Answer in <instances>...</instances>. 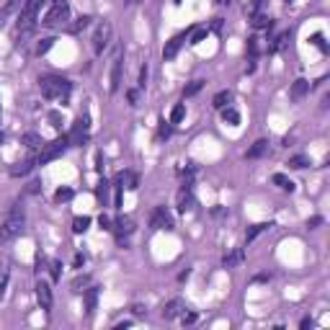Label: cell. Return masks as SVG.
Masks as SVG:
<instances>
[{
  "instance_id": "6da1fadb",
  "label": "cell",
  "mask_w": 330,
  "mask_h": 330,
  "mask_svg": "<svg viewBox=\"0 0 330 330\" xmlns=\"http://www.w3.org/2000/svg\"><path fill=\"white\" fill-rule=\"evenodd\" d=\"M24 222H26V212L21 204H13V209L8 212L6 222L0 225V245H8L24 232Z\"/></svg>"
},
{
  "instance_id": "7a4b0ae2",
  "label": "cell",
  "mask_w": 330,
  "mask_h": 330,
  "mask_svg": "<svg viewBox=\"0 0 330 330\" xmlns=\"http://www.w3.org/2000/svg\"><path fill=\"white\" fill-rule=\"evenodd\" d=\"M39 88H41V96H44V98H49V101H62V103L70 98V91H73L70 80L57 78V75L41 78V80H39Z\"/></svg>"
},
{
  "instance_id": "3957f363",
  "label": "cell",
  "mask_w": 330,
  "mask_h": 330,
  "mask_svg": "<svg viewBox=\"0 0 330 330\" xmlns=\"http://www.w3.org/2000/svg\"><path fill=\"white\" fill-rule=\"evenodd\" d=\"M68 16H70V3H68V0H52V8L47 11V16L41 18V24L47 29H57V26H62L64 21H68Z\"/></svg>"
},
{
  "instance_id": "277c9868",
  "label": "cell",
  "mask_w": 330,
  "mask_h": 330,
  "mask_svg": "<svg viewBox=\"0 0 330 330\" xmlns=\"http://www.w3.org/2000/svg\"><path fill=\"white\" fill-rule=\"evenodd\" d=\"M68 145H70V142H68V137H57L54 142L44 145V147H41V155L36 158V165H47V163H52L54 158H59V155H62Z\"/></svg>"
},
{
  "instance_id": "5b68a950",
  "label": "cell",
  "mask_w": 330,
  "mask_h": 330,
  "mask_svg": "<svg viewBox=\"0 0 330 330\" xmlns=\"http://www.w3.org/2000/svg\"><path fill=\"white\" fill-rule=\"evenodd\" d=\"M47 3V0H26L24 8H21V16H18V31H29L31 24H34V18L39 13V8Z\"/></svg>"
},
{
  "instance_id": "8992f818",
  "label": "cell",
  "mask_w": 330,
  "mask_h": 330,
  "mask_svg": "<svg viewBox=\"0 0 330 330\" xmlns=\"http://www.w3.org/2000/svg\"><path fill=\"white\" fill-rule=\"evenodd\" d=\"M108 39H111V24H108V21H101V24L96 26V31H93V39H91L93 54H103V49L108 47Z\"/></svg>"
},
{
  "instance_id": "52a82bcc",
  "label": "cell",
  "mask_w": 330,
  "mask_h": 330,
  "mask_svg": "<svg viewBox=\"0 0 330 330\" xmlns=\"http://www.w3.org/2000/svg\"><path fill=\"white\" fill-rule=\"evenodd\" d=\"M34 294H36V302L41 310H52V304H54V297H52V287L47 281H36V287H34Z\"/></svg>"
},
{
  "instance_id": "ba28073f",
  "label": "cell",
  "mask_w": 330,
  "mask_h": 330,
  "mask_svg": "<svg viewBox=\"0 0 330 330\" xmlns=\"http://www.w3.org/2000/svg\"><path fill=\"white\" fill-rule=\"evenodd\" d=\"M88 116H80L78 121H75V126H73V131L68 135V142L70 145H83L85 140H88Z\"/></svg>"
},
{
  "instance_id": "9c48e42d",
  "label": "cell",
  "mask_w": 330,
  "mask_h": 330,
  "mask_svg": "<svg viewBox=\"0 0 330 330\" xmlns=\"http://www.w3.org/2000/svg\"><path fill=\"white\" fill-rule=\"evenodd\" d=\"M150 225L155 227V230H173V217L168 214L165 207H155V212H152V219H150Z\"/></svg>"
},
{
  "instance_id": "30bf717a",
  "label": "cell",
  "mask_w": 330,
  "mask_h": 330,
  "mask_svg": "<svg viewBox=\"0 0 330 330\" xmlns=\"http://www.w3.org/2000/svg\"><path fill=\"white\" fill-rule=\"evenodd\" d=\"M186 310V304L183 299H170L163 304V310H160V317L163 320H175V317H181V312Z\"/></svg>"
},
{
  "instance_id": "8fae6325",
  "label": "cell",
  "mask_w": 330,
  "mask_h": 330,
  "mask_svg": "<svg viewBox=\"0 0 330 330\" xmlns=\"http://www.w3.org/2000/svg\"><path fill=\"white\" fill-rule=\"evenodd\" d=\"M186 36H188V31L186 34H178V36H173L165 47H163V59H175V54H178V49L183 47V41H186Z\"/></svg>"
},
{
  "instance_id": "7c38bea8",
  "label": "cell",
  "mask_w": 330,
  "mask_h": 330,
  "mask_svg": "<svg viewBox=\"0 0 330 330\" xmlns=\"http://www.w3.org/2000/svg\"><path fill=\"white\" fill-rule=\"evenodd\" d=\"M114 230H116V237H119V243L124 237H129L131 232H135V219L131 217H119L116 222H114Z\"/></svg>"
},
{
  "instance_id": "4fadbf2b",
  "label": "cell",
  "mask_w": 330,
  "mask_h": 330,
  "mask_svg": "<svg viewBox=\"0 0 330 330\" xmlns=\"http://www.w3.org/2000/svg\"><path fill=\"white\" fill-rule=\"evenodd\" d=\"M119 85H121V52L114 57V68H111V85H108V91L116 93V91H119Z\"/></svg>"
},
{
  "instance_id": "5bb4252c",
  "label": "cell",
  "mask_w": 330,
  "mask_h": 330,
  "mask_svg": "<svg viewBox=\"0 0 330 330\" xmlns=\"http://www.w3.org/2000/svg\"><path fill=\"white\" fill-rule=\"evenodd\" d=\"M8 276H11V258H8V255H0V297L6 294Z\"/></svg>"
},
{
  "instance_id": "9a60e30c",
  "label": "cell",
  "mask_w": 330,
  "mask_h": 330,
  "mask_svg": "<svg viewBox=\"0 0 330 330\" xmlns=\"http://www.w3.org/2000/svg\"><path fill=\"white\" fill-rule=\"evenodd\" d=\"M243 260H245V250H243V248H235L232 253H227V255L222 258V266H225V269H235V266H240Z\"/></svg>"
},
{
  "instance_id": "2e32d148",
  "label": "cell",
  "mask_w": 330,
  "mask_h": 330,
  "mask_svg": "<svg viewBox=\"0 0 330 330\" xmlns=\"http://www.w3.org/2000/svg\"><path fill=\"white\" fill-rule=\"evenodd\" d=\"M271 227H274V222H258V225H250L248 232H245V243H253V240H255L260 232H266V230H271Z\"/></svg>"
},
{
  "instance_id": "e0dca14e",
  "label": "cell",
  "mask_w": 330,
  "mask_h": 330,
  "mask_svg": "<svg viewBox=\"0 0 330 330\" xmlns=\"http://www.w3.org/2000/svg\"><path fill=\"white\" fill-rule=\"evenodd\" d=\"M34 165H36L34 158H29V160H24V163H16V165L11 168V175H13V178H18V175H26V173L34 170Z\"/></svg>"
},
{
  "instance_id": "ac0fdd59",
  "label": "cell",
  "mask_w": 330,
  "mask_h": 330,
  "mask_svg": "<svg viewBox=\"0 0 330 330\" xmlns=\"http://www.w3.org/2000/svg\"><path fill=\"white\" fill-rule=\"evenodd\" d=\"M307 93H310V83H307L304 78L294 80V85H292V98H294V101H299V98H304Z\"/></svg>"
},
{
  "instance_id": "d6986e66",
  "label": "cell",
  "mask_w": 330,
  "mask_h": 330,
  "mask_svg": "<svg viewBox=\"0 0 330 330\" xmlns=\"http://www.w3.org/2000/svg\"><path fill=\"white\" fill-rule=\"evenodd\" d=\"M266 150H269V142H266V140H258V142H253V147L245 152V158H248V160H255V158H260V155H266Z\"/></svg>"
},
{
  "instance_id": "ffe728a7",
  "label": "cell",
  "mask_w": 330,
  "mask_h": 330,
  "mask_svg": "<svg viewBox=\"0 0 330 330\" xmlns=\"http://www.w3.org/2000/svg\"><path fill=\"white\" fill-rule=\"evenodd\" d=\"M191 204H193V196H191V188H188V183L178 191V209L181 212H186V209H191Z\"/></svg>"
},
{
  "instance_id": "44dd1931",
  "label": "cell",
  "mask_w": 330,
  "mask_h": 330,
  "mask_svg": "<svg viewBox=\"0 0 330 330\" xmlns=\"http://www.w3.org/2000/svg\"><path fill=\"white\" fill-rule=\"evenodd\" d=\"M219 111H222V121H225V124H230V126H237V124H240V114L235 111L232 106H225V108H219Z\"/></svg>"
},
{
  "instance_id": "7402d4cb",
  "label": "cell",
  "mask_w": 330,
  "mask_h": 330,
  "mask_svg": "<svg viewBox=\"0 0 330 330\" xmlns=\"http://www.w3.org/2000/svg\"><path fill=\"white\" fill-rule=\"evenodd\" d=\"M271 181H274V183H276L281 191H289V193L294 191V183H292V181H289L284 173H274V175H271Z\"/></svg>"
},
{
  "instance_id": "603a6c76",
  "label": "cell",
  "mask_w": 330,
  "mask_h": 330,
  "mask_svg": "<svg viewBox=\"0 0 330 330\" xmlns=\"http://www.w3.org/2000/svg\"><path fill=\"white\" fill-rule=\"evenodd\" d=\"M230 101H232V93H230V91H219V93L212 98V106H214V108H225V106H230Z\"/></svg>"
},
{
  "instance_id": "cb8c5ba5",
  "label": "cell",
  "mask_w": 330,
  "mask_h": 330,
  "mask_svg": "<svg viewBox=\"0 0 330 330\" xmlns=\"http://www.w3.org/2000/svg\"><path fill=\"white\" fill-rule=\"evenodd\" d=\"M108 191H111V186H108V181H101L98 186H96V199L106 207L108 204Z\"/></svg>"
},
{
  "instance_id": "d4e9b609",
  "label": "cell",
  "mask_w": 330,
  "mask_h": 330,
  "mask_svg": "<svg viewBox=\"0 0 330 330\" xmlns=\"http://www.w3.org/2000/svg\"><path fill=\"white\" fill-rule=\"evenodd\" d=\"M96 299H98V289H96V287L85 289V304H88V315H93V310H96Z\"/></svg>"
},
{
  "instance_id": "484cf974",
  "label": "cell",
  "mask_w": 330,
  "mask_h": 330,
  "mask_svg": "<svg viewBox=\"0 0 330 330\" xmlns=\"http://www.w3.org/2000/svg\"><path fill=\"white\" fill-rule=\"evenodd\" d=\"M88 227H91V217H75V219H73V232H75V235L85 232Z\"/></svg>"
},
{
  "instance_id": "4316f807",
  "label": "cell",
  "mask_w": 330,
  "mask_h": 330,
  "mask_svg": "<svg viewBox=\"0 0 330 330\" xmlns=\"http://www.w3.org/2000/svg\"><path fill=\"white\" fill-rule=\"evenodd\" d=\"M250 24L255 29H266V26H271V18L263 16V13H250Z\"/></svg>"
},
{
  "instance_id": "83f0119b",
  "label": "cell",
  "mask_w": 330,
  "mask_h": 330,
  "mask_svg": "<svg viewBox=\"0 0 330 330\" xmlns=\"http://www.w3.org/2000/svg\"><path fill=\"white\" fill-rule=\"evenodd\" d=\"M88 284H91V276H88V274H83V276H75V279H73V284H70V287H73V292H85V287H88Z\"/></svg>"
},
{
  "instance_id": "f1b7e54d",
  "label": "cell",
  "mask_w": 330,
  "mask_h": 330,
  "mask_svg": "<svg viewBox=\"0 0 330 330\" xmlns=\"http://www.w3.org/2000/svg\"><path fill=\"white\" fill-rule=\"evenodd\" d=\"M202 88H204V80H191V83L183 88V96H186V98H188V96H196Z\"/></svg>"
},
{
  "instance_id": "f546056e",
  "label": "cell",
  "mask_w": 330,
  "mask_h": 330,
  "mask_svg": "<svg viewBox=\"0 0 330 330\" xmlns=\"http://www.w3.org/2000/svg\"><path fill=\"white\" fill-rule=\"evenodd\" d=\"M287 41H289V34H279V36L274 39V44L269 47V52H281L284 47H287Z\"/></svg>"
},
{
  "instance_id": "4dcf8cb0",
  "label": "cell",
  "mask_w": 330,
  "mask_h": 330,
  "mask_svg": "<svg viewBox=\"0 0 330 330\" xmlns=\"http://www.w3.org/2000/svg\"><path fill=\"white\" fill-rule=\"evenodd\" d=\"M91 21H93L91 16H80V18L75 21V24L70 26V31H73V34H78V31H83V29H88V26H91Z\"/></svg>"
},
{
  "instance_id": "1f68e13d",
  "label": "cell",
  "mask_w": 330,
  "mask_h": 330,
  "mask_svg": "<svg viewBox=\"0 0 330 330\" xmlns=\"http://www.w3.org/2000/svg\"><path fill=\"white\" fill-rule=\"evenodd\" d=\"M183 116H186V106H183V103H178V106H175L173 111H170V124H178Z\"/></svg>"
},
{
  "instance_id": "d6a6232c",
  "label": "cell",
  "mask_w": 330,
  "mask_h": 330,
  "mask_svg": "<svg viewBox=\"0 0 330 330\" xmlns=\"http://www.w3.org/2000/svg\"><path fill=\"white\" fill-rule=\"evenodd\" d=\"M21 140L26 142V147H44L41 137H39V135H31V131H29V135H24V137H21Z\"/></svg>"
},
{
  "instance_id": "836d02e7",
  "label": "cell",
  "mask_w": 330,
  "mask_h": 330,
  "mask_svg": "<svg viewBox=\"0 0 330 330\" xmlns=\"http://www.w3.org/2000/svg\"><path fill=\"white\" fill-rule=\"evenodd\" d=\"M287 165H289V168H294V170H302L304 165H310V160H307L304 155H297V158H292Z\"/></svg>"
},
{
  "instance_id": "e575fe53",
  "label": "cell",
  "mask_w": 330,
  "mask_h": 330,
  "mask_svg": "<svg viewBox=\"0 0 330 330\" xmlns=\"http://www.w3.org/2000/svg\"><path fill=\"white\" fill-rule=\"evenodd\" d=\"M54 199H57V202H70V199H73V188H59V191L54 193Z\"/></svg>"
},
{
  "instance_id": "d590c367",
  "label": "cell",
  "mask_w": 330,
  "mask_h": 330,
  "mask_svg": "<svg viewBox=\"0 0 330 330\" xmlns=\"http://www.w3.org/2000/svg\"><path fill=\"white\" fill-rule=\"evenodd\" d=\"M52 44H54V39H41V44H39V54H47L49 49H52Z\"/></svg>"
},
{
  "instance_id": "8d00e7d4",
  "label": "cell",
  "mask_w": 330,
  "mask_h": 330,
  "mask_svg": "<svg viewBox=\"0 0 330 330\" xmlns=\"http://www.w3.org/2000/svg\"><path fill=\"white\" fill-rule=\"evenodd\" d=\"M98 225H101V230H114V222H111V219H108L106 214L98 217Z\"/></svg>"
},
{
  "instance_id": "74e56055",
  "label": "cell",
  "mask_w": 330,
  "mask_h": 330,
  "mask_svg": "<svg viewBox=\"0 0 330 330\" xmlns=\"http://www.w3.org/2000/svg\"><path fill=\"white\" fill-rule=\"evenodd\" d=\"M181 322H183V325H193V322H196V315L183 310V312H181Z\"/></svg>"
},
{
  "instance_id": "f35d334b",
  "label": "cell",
  "mask_w": 330,
  "mask_h": 330,
  "mask_svg": "<svg viewBox=\"0 0 330 330\" xmlns=\"http://www.w3.org/2000/svg\"><path fill=\"white\" fill-rule=\"evenodd\" d=\"M59 269H62V260H54V263H52V279H54V281H59V276H62Z\"/></svg>"
},
{
  "instance_id": "ab89813d",
  "label": "cell",
  "mask_w": 330,
  "mask_h": 330,
  "mask_svg": "<svg viewBox=\"0 0 330 330\" xmlns=\"http://www.w3.org/2000/svg\"><path fill=\"white\" fill-rule=\"evenodd\" d=\"M207 34H209V31H207V29H199V31H196V34H193V39H191V44H202V41H204V36H207Z\"/></svg>"
},
{
  "instance_id": "60d3db41",
  "label": "cell",
  "mask_w": 330,
  "mask_h": 330,
  "mask_svg": "<svg viewBox=\"0 0 330 330\" xmlns=\"http://www.w3.org/2000/svg\"><path fill=\"white\" fill-rule=\"evenodd\" d=\"M248 52H250V57H255L258 54V39L253 36V39H248Z\"/></svg>"
},
{
  "instance_id": "b9f144b4",
  "label": "cell",
  "mask_w": 330,
  "mask_h": 330,
  "mask_svg": "<svg viewBox=\"0 0 330 330\" xmlns=\"http://www.w3.org/2000/svg\"><path fill=\"white\" fill-rule=\"evenodd\" d=\"M170 121H163L160 124V129H158V137H170V126H168Z\"/></svg>"
},
{
  "instance_id": "7bdbcfd3",
  "label": "cell",
  "mask_w": 330,
  "mask_h": 330,
  "mask_svg": "<svg viewBox=\"0 0 330 330\" xmlns=\"http://www.w3.org/2000/svg\"><path fill=\"white\" fill-rule=\"evenodd\" d=\"M322 225V217H312V219H307V227L310 230H315V227H320Z\"/></svg>"
},
{
  "instance_id": "ee69618b",
  "label": "cell",
  "mask_w": 330,
  "mask_h": 330,
  "mask_svg": "<svg viewBox=\"0 0 330 330\" xmlns=\"http://www.w3.org/2000/svg\"><path fill=\"white\" fill-rule=\"evenodd\" d=\"M145 85H147V64L140 70V88H145Z\"/></svg>"
},
{
  "instance_id": "f6af8a7d",
  "label": "cell",
  "mask_w": 330,
  "mask_h": 330,
  "mask_svg": "<svg viewBox=\"0 0 330 330\" xmlns=\"http://www.w3.org/2000/svg\"><path fill=\"white\" fill-rule=\"evenodd\" d=\"M312 41H315V44H317V47H320V49H322V52H325V49H327V47H325V41H322V34H315V36H312Z\"/></svg>"
},
{
  "instance_id": "bcb514c9",
  "label": "cell",
  "mask_w": 330,
  "mask_h": 330,
  "mask_svg": "<svg viewBox=\"0 0 330 330\" xmlns=\"http://www.w3.org/2000/svg\"><path fill=\"white\" fill-rule=\"evenodd\" d=\"M131 312H135L137 317H142V315H147V310H145V307H142V304H135V307H131Z\"/></svg>"
},
{
  "instance_id": "7dc6e473",
  "label": "cell",
  "mask_w": 330,
  "mask_h": 330,
  "mask_svg": "<svg viewBox=\"0 0 330 330\" xmlns=\"http://www.w3.org/2000/svg\"><path fill=\"white\" fill-rule=\"evenodd\" d=\"M126 98H129V103H131V106H137V98H140V93H137V91H129V93H126Z\"/></svg>"
},
{
  "instance_id": "c3c4849f",
  "label": "cell",
  "mask_w": 330,
  "mask_h": 330,
  "mask_svg": "<svg viewBox=\"0 0 330 330\" xmlns=\"http://www.w3.org/2000/svg\"><path fill=\"white\" fill-rule=\"evenodd\" d=\"M312 325H315V322H312L310 317H302V322H299V327H302V330H307V327H312Z\"/></svg>"
},
{
  "instance_id": "681fc988",
  "label": "cell",
  "mask_w": 330,
  "mask_h": 330,
  "mask_svg": "<svg viewBox=\"0 0 330 330\" xmlns=\"http://www.w3.org/2000/svg\"><path fill=\"white\" fill-rule=\"evenodd\" d=\"M26 191H29V193H36V191H39V183H36V181H34V183H29V188H26Z\"/></svg>"
},
{
  "instance_id": "f907efd6",
  "label": "cell",
  "mask_w": 330,
  "mask_h": 330,
  "mask_svg": "<svg viewBox=\"0 0 330 330\" xmlns=\"http://www.w3.org/2000/svg\"><path fill=\"white\" fill-rule=\"evenodd\" d=\"M131 325V320H124V322H116V330H124V327H129Z\"/></svg>"
},
{
  "instance_id": "816d5d0a",
  "label": "cell",
  "mask_w": 330,
  "mask_h": 330,
  "mask_svg": "<svg viewBox=\"0 0 330 330\" xmlns=\"http://www.w3.org/2000/svg\"><path fill=\"white\" fill-rule=\"evenodd\" d=\"M140 3V0H126V6H137Z\"/></svg>"
},
{
  "instance_id": "f5cc1de1",
  "label": "cell",
  "mask_w": 330,
  "mask_h": 330,
  "mask_svg": "<svg viewBox=\"0 0 330 330\" xmlns=\"http://www.w3.org/2000/svg\"><path fill=\"white\" fill-rule=\"evenodd\" d=\"M3 140H6V135H3V131H0V145H3Z\"/></svg>"
},
{
  "instance_id": "db71d44e",
  "label": "cell",
  "mask_w": 330,
  "mask_h": 330,
  "mask_svg": "<svg viewBox=\"0 0 330 330\" xmlns=\"http://www.w3.org/2000/svg\"><path fill=\"white\" fill-rule=\"evenodd\" d=\"M175 3H183V0H175Z\"/></svg>"
},
{
  "instance_id": "11a10c76",
  "label": "cell",
  "mask_w": 330,
  "mask_h": 330,
  "mask_svg": "<svg viewBox=\"0 0 330 330\" xmlns=\"http://www.w3.org/2000/svg\"><path fill=\"white\" fill-rule=\"evenodd\" d=\"M289 3H292V0H289Z\"/></svg>"
}]
</instances>
